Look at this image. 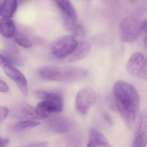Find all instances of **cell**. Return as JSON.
Instances as JSON below:
<instances>
[{
    "label": "cell",
    "instance_id": "6da1fadb",
    "mask_svg": "<svg viewBox=\"0 0 147 147\" xmlns=\"http://www.w3.org/2000/svg\"><path fill=\"white\" fill-rule=\"evenodd\" d=\"M117 109L127 126L133 127L140 104L137 90L132 85L124 81H117L113 88Z\"/></svg>",
    "mask_w": 147,
    "mask_h": 147
},
{
    "label": "cell",
    "instance_id": "7a4b0ae2",
    "mask_svg": "<svg viewBox=\"0 0 147 147\" xmlns=\"http://www.w3.org/2000/svg\"><path fill=\"white\" fill-rule=\"evenodd\" d=\"M39 75L46 80L71 83L83 79L88 72L85 69L76 66H45L41 68Z\"/></svg>",
    "mask_w": 147,
    "mask_h": 147
},
{
    "label": "cell",
    "instance_id": "3957f363",
    "mask_svg": "<svg viewBox=\"0 0 147 147\" xmlns=\"http://www.w3.org/2000/svg\"><path fill=\"white\" fill-rule=\"evenodd\" d=\"M143 21L135 16L124 18L120 22L118 28L120 38L125 43H133L144 33Z\"/></svg>",
    "mask_w": 147,
    "mask_h": 147
},
{
    "label": "cell",
    "instance_id": "277c9868",
    "mask_svg": "<svg viewBox=\"0 0 147 147\" xmlns=\"http://www.w3.org/2000/svg\"><path fill=\"white\" fill-rule=\"evenodd\" d=\"M126 70L129 74L140 79L146 80L147 59L140 52L133 53L126 63Z\"/></svg>",
    "mask_w": 147,
    "mask_h": 147
},
{
    "label": "cell",
    "instance_id": "5b68a950",
    "mask_svg": "<svg viewBox=\"0 0 147 147\" xmlns=\"http://www.w3.org/2000/svg\"><path fill=\"white\" fill-rule=\"evenodd\" d=\"M78 43L71 35L62 36L53 43L51 46V52L57 58H65L73 51Z\"/></svg>",
    "mask_w": 147,
    "mask_h": 147
},
{
    "label": "cell",
    "instance_id": "8992f818",
    "mask_svg": "<svg viewBox=\"0 0 147 147\" xmlns=\"http://www.w3.org/2000/svg\"><path fill=\"white\" fill-rule=\"evenodd\" d=\"M96 100V93L93 89L90 87L83 88L78 92L76 96V109L81 115H86L94 105Z\"/></svg>",
    "mask_w": 147,
    "mask_h": 147
},
{
    "label": "cell",
    "instance_id": "52a82bcc",
    "mask_svg": "<svg viewBox=\"0 0 147 147\" xmlns=\"http://www.w3.org/2000/svg\"><path fill=\"white\" fill-rule=\"evenodd\" d=\"M3 69L5 74L15 83L21 92L26 95L28 92L27 81L22 72L14 66H6Z\"/></svg>",
    "mask_w": 147,
    "mask_h": 147
},
{
    "label": "cell",
    "instance_id": "ba28073f",
    "mask_svg": "<svg viewBox=\"0 0 147 147\" xmlns=\"http://www.w3.org/2000/svg\"><path fill=\"white\" fill-rule=\"evenodd\" d=\"M147 120L146 114L142 115L131 147H146Z\"/></svg>",
    "mask_w": 147,
    "mask_h": 147
},
{
    "label": "cell",
    "instance_id": "9c48e42d",
    "mask_svg": "<svg viewBox=\"0 0 147 147\" xmlns=\"http://www.w3.org/2000/svg\"><path fill=\"white\" fill-rule=\"evenodd\" d=\"M49 129L58 134H64L68 132L71 127L70 123L67 119L63 117L54 116L47 121Z\"/></svg>",
    "mask_w": 147,
    "mask_h": 147
},
{
    "label": "cell",
    "instance_id": "30bf717a",
    "mask_svg": "<svg viewBox=\"0 0 147 147\" xmlns=\"http://www.w3.org/2000/svg\"><path fill=\"white\" fill-rule=\"evenodd\" d=\"M91 49V45L87 41H83L78 43L75 50L66 58L68 62H77L85 58Z\"/></svg>",
    "mask_w": 147,
    "mask_h": 147
},
{
    "label": "cell",
    "instance_id": "8fae6325",
    "mask_svg": "<svg viewBox=\"0 0 147 147\" xmlns=\"http://www.w3.org/2000/svg\"><path fill=\"white\" fill-rule=\"evenodd\" d=\"M87 147H113L105 136L98 130L91 129Z\"/></svg>",
    "mask_w": 147,
    "mask_h": 147
},
{
    "label": "cell",
    "instance_id": "7c38bea8",
    "mask_svg": "<svg viewBox=\"0 0 147 147\" xmlns=\"http://www.w3.org/2000/svg\"><path fill=\"white\" fill-rule=\"evenodd\" d=\"M15 115L20 120H39L35 112V108L28 104H23L18 108Z\"/></svg>",
    "mask_w": 147,
    "mask_h": 147
},
{
    "label": "cell",
    "instance_id": "4fadbf2b",
    "mask_svg": "<svg viewBox=\"0 0 147 147\" xmlns=\"http://www.w3.org/2000/svg\"><path fill=\"white\" fill-rule=\"evenodd\" d=\"M22 61L14 53L6 50H0V66L2 68L7 66H19Z\"/></svg>",
    "mask_w": 147,
    "mask_h": 147
},
{
    "label": "cell",
    "instance_id": "5bb4252c",
    "mask_svg": "<svg viewBox=\"0 0 147 147\" xmlns=\"http://www.w3.org/2000/svg\"><path fill=\"white\" fill-rule=\"evenodd\" d=\"M36 96L43 100H46L54 103L60 107L64 108L63 96L58 92H48L39 90L36 92Z\"/></svg>",
    "mask_w": 147,
    "mask_h": 147
},
{
    "label": "cell",
    "instance_id": "9a60e30c",
    "mask_svg": "<svg viewBox=\"0 0 147 147\" xmlns=\"http://www.w3.org/2000/svg\"><path fill=\"white\" fill-rule=\"evenodd\" d=\"M15 34V26L10 18L0 19V34L5 38H10Z\"/></svg>",
    "mask_w": 147,
    "mask_h": 147
},
{
    "label": "cell",
    "instance_id": "2e32d148",
    "mask_svg": "<svg viewBox=\"0 0 147 147\" xmlns=\"http://www.w3.org/2000/svg\"><path fill=\"white\" fill-rule=\"evenodd\" d=\"M17 0H4L0 7V15L3 18H10L17 8Z\"/></svg>",
    "mask_w": 147,
    "mask_h": 147
},
{
    "label": "cell",
    "instance_id": "e0dca14e",
    "mask_svg": "<svg viewBox=\"0 0 147 147\" xmlns=\"http://www.w3.org/2000/svg\"><path fill=\"white\" fill-rule=\"evenodd\" d=\"M63 15V17L77 16V12L70 0H53Z\"/></svg>",
    "mask_w": 147,
    "mask_h": 147
},
{
    "label": "cell",
    "instance_id": "ac0fdd59",
    "mask_svg": "<svg viewBox=\"0 0 147 147\" xmlns=\"http://www.w3.org/2000/svg\"><path fill=\"white\" fill-rule=\"evenodd\" d=\"M40 124V122L35 120H23L14 124L11 127V129L15 132H18L26 129L37 127Z\"/></svg>",
    "mask_w": 147,
    "mask_h": 147
},
{
    "label": "cell",
    "instance_id": "d6986e66",
    "mask_svg": "<svg viewBox=\"0 0 147 147\" xmlns=\"http://www.w3.org/2000/svg\"><path fill=\"white\" fill-rule=\"evenodd\" d=\"M14 40L18 45L24 48H30L33 45L29 39L24 34L20 32L15 34Z\"/></svg>",
    "mask_w": 147,
    "mask_h": 147
},
{
    "label": "cell",
    "instance_id": "ffe728a7",
    "mask_svg": "<svg viewBox=\"0 0 147 147\" xmlns=\"http://www.w3.org/2000/svg\"><path fill=\"white\" fill-rule=\"evenodd\" d=\"M67 147H81L82 140L81 137L77 134H72L67 138Z\"/></svg>",
    "mask_w": 147,
    "mask_h": 147
},
{
    "label": "cell",
    "instance_id": "44dd1931",
    "mask_svg": "<svg viewBox=\"0 0 147 147\" xmlns=\"http://www.w3.org/2000/svg\"><path fill=\"white\" fill-rule=\"evenodd\" d=\"M71 31L72 32L71 36L77 40V39H81L84 35V29L83 26L80 24H76Z\"/></svg>",
    "mask_w": 147,
    "mask_h": 147
},
{
    "label": "cell",
    "instance_id": "7402d4cb",
    "mask_svg": "<svg viewBox=\"0 0 147 147\" xmlns=\"http://www.w3.org/2000/svg\"><path fill=\"white\" fill-rule=\"evenodd\" d=\"M48 143L47 142H35L28 144L23 147H47Z\"/></svg>",
    "mask_w": 147,
    "mask_h": 147
},
{
    "label": "cell",
    "instance_id": "603a6c76",
    "mask_svg": "<svg viewBox=\"0 0 147 147\" xmlns=\"http://www.w3.org/2000/svg\"><path fill=\"white\" fill-rule=\"evenodd\" d=\"M9 112L8 109L6 107H0V123H1L6 119Z\"/></svg>",
    "mask_w": 147,
    "mask_h": 147
},
{
    "label": "cell",
    "instance_id": "cb8c5ba5",
    "mask_svg": "<svg viewBox=\"0 0 147 147\" xmlns=\"http://www.w3.org/2000/svg\"><path fill=\"white\" fill-rule=\"evenodd\" d=\"M9 90L8 86L3 80H0V92H7Z\"/></svg>",
    "mask_w": 147,
    "mask_h": 147
},
{
    "label": "cell",
    "instance_id": "d4e9b609",
    "mask_svg": "<svg viewBox=\"0 0 147 147\" xmlns=\"http://www.w3.org/2000/svg\"><path fill=\"white\" fill-rule=\"evenodd\" d=\"M9 140L7 139H1L0 138V147H5L8 144Z\"/></svg>",
    "mask_w": 147,
    "mask_h": 147
},
{
    "label": "cell",
    "instance_id": "484cf974",
    "mask_svg": "<svg viewBox=\"0 0 147 147\" xmlns=\"http://www.w3.org/2000/svg\"><path fill=\"white\" fill-rule=\"evenodd\" d=\"M30 1H31V0H17L18 3H22Z\"/></svg>",
    "mask_w": 147,
    "mask_h": 147
},
{
    "label": "cell",
    "instance_id": "4316f807",
    "mask_svg": "<svg viewBox=\"0 0 147 147\" xmlns=\"http://www.w3.org/2000/svg\"><path fill=\"white\" fill-rule=\"evenodd\" d=\"M0 7H1V5H0Z\"/></svg>",
    "mask_w": 147,
    "mask_h": 147
}]
</instances>
